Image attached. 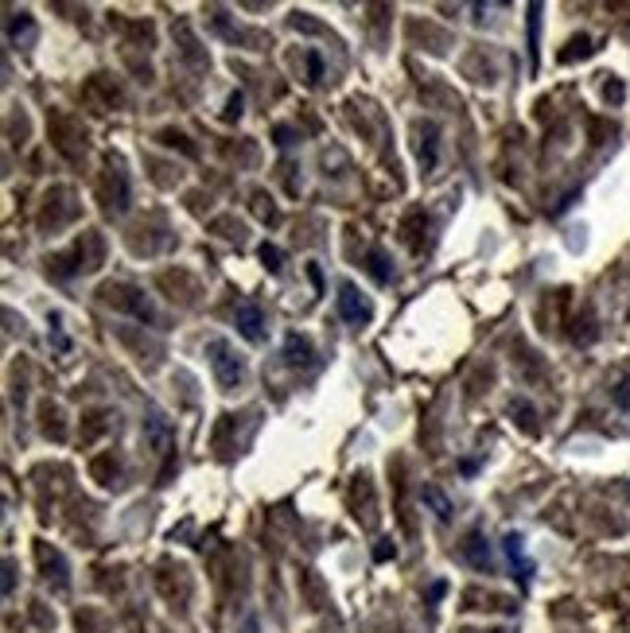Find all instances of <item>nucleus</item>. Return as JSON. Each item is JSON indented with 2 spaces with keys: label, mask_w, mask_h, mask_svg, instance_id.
Listing matches in <instances>:
<instances>
[{
  "label": "nucleus",
  "mask_w": 630,
  "mask_h": 633,
  "mask_svg": "<svg viewBox=\"0 0 630 633\" xmlns=\"http://www.w3.org/2000/svg\"><path fill=\"white\" fill-rule=\"evenodd\" d=\"M206 358H210V369H214V381H218L222 389H237V385L245 381V361L226 338H210Z\"/></svg>",
  "instance_id": "f257e3e1"
},
{
  "label": "nucleus",
  "mask_w": 630,
  "mask_h": 633,
  "mask_svg": "<svg viewBox=\"0 0 630 633\" xmlns=\"http://www.w3.org/2000/svg\"><path fill=\"white\" fill-rule=\"evenodd\" d=\"M502 552H506V559H510V571H513V579H518V587L525 591L530 579H533V559L525 556V536H521V533H506Z\"/></svg>",
  "instance_id": "f03ea898"
},
{
  "label": "nucleus",
  "mask_w": 630,
  "mask_h": 633,
  "mask_svg": "<svg viewBox=\"0 0 630 633\" xmlns=\"http://www.w3.org/2000/svg\"><path fill=\"white\" fill-rule=\"evenodd\" d=\"M335 303H339V315H343L346 323H366V319H370V307H366V300H362L358 284H350V280L339 284Z\"/></svg>",
  "instance_id": "7ed1b4c3"
},
{
  "label": "nucleus",
  "mask_w": 630,
  "mask_h": 633,
  "mask_svg": "<svg viewBox=\"0 0 630 633\" xmlns=\"http://www.w3.org/2000/svg\"><path fill=\"white\" fill-rule=\"evenodd\" d=\"M463 559H467L475 571H490V564H494V552H490V540H487V533H483V528H471V533H467Z\"/></svg>",
  "instance_id": "20e7f679"
},
{
  "label": "nucleus",
  "mask_w": 630,
  "mask_h": 633,
  "mask_svg": "<svg viewBox=\"0 0 630 633\" xmlns=\"http://www.w3.org/2000/svg\"><path fill=\"white\" fill-rule=\"evenodd\" d=\"M234 323H237V331H242V338H249V342H261V338H265V315H261V307H257L253 300H242V303H237Z\"/></svg>",
  "instance_id": "39448f33"
},
{
  "label": "nucleus",
  "mask_w": 630,
  "mask_h": 633,
  "mask_svg": "<svg viewBox=\"0 0 630 633\" xmlns=\"http://www.w3.org/2000/svg\"><path fill=\"white\" fill-rule=\"evenodd\" d=\"M315 358V350H311V338H303V334H288L284 338V366H308V361Z\"/></svg>",
  "instance_id": "423d86ee"
},
{
  "label": "nucleus",
  "mask_w": 630,
  "mask_h": 633,
  "mask_svg": "<svg viewBox=\"0 0 630 633\" xmlns=\"http://www.w3.org/2000/svg\"><path fill=\"white\" fill-rule=\"evenodd\" d=\"M420 501L436 513V521H452V501H447V493L440 490V486H432V482H424V490H420Z\"/></svg>",
  "instance_id": "0eeeda50"
},
{
  "label": "nucleus",
  "mask_w": 630,
  "mask_h": 633,
  "mask_svg": "<svg viewBox=\"0 0 630 633\" xmlns=\"http://www.w3.org/2000/svg\"><path fill=\"white\" fill-rule=\"evenodd\" d=\"M436 148H440V128L432 125H420V164L424 167H436Z\"/></svg>",
  "instance_id": "6e6552de"
},
{
  "label": "nucleus",
  "mask_w": 630,
  "mask_h": 633,
  "mask_svg": "<svg viewBox=\"0 0 630 633\" xmlns=\"http://www.w3.org/2000/svg\"><path fill=\"white\" fill-rule=\"evenodd\" d=\"M144 427H148V439L156 443V447H164V439H168V420H164L160 412H152Z\"/></svg>",
  "instance_id": "1a4fd4ad"
},
{
  "label": "nucleus",
  "mask_w": 630,
  "mask_h": 633,
  "mask_svg": "<svg viewBox=\"0 0 630 633\" xmlns=\"http://www.w3.org/2000/svg\"><path fill=\"white\" fill-rule=\"evenodd\" d=\"M257 253H261V260H265V268H269V272H280V268H284V253H280L277 245H269V241H265Z\"/></svg>",
  "instance_id": "9d476101"
},
{
  "label": "nucleus",
  "mask_w": 630,
  "mask_h": 633,
  "mask_svg": "<svg viewBox=\"0 0 630 633\" xmlns=\"http://www.w3.org/2000/svg\"><path fill=\"white\" fill-rule=\"evenodd\" d=\"M537 32H541V4H530V59L537 62Z\"/></svg>",
  "instance_id": "9b49d317"
},
{
  "label": "nucleus",
  "mask_w": 630,
  "mask_h": 633,
  "mask_svg": "<svg viewBox=\"0 0 630 633\" xmlns=\"http://www.w3.org/2000/svg\"><path fill=\"white\" fill-rule=\"evenodd\" d=\"M323 78V59L320 51H308V82H320Z\"/></svg>",
  "instance_id": "f8f14e48"
},
{
  "label": "nucleus",
  "mask_w": 630,
  "mask_h": 633,
  "mask_svg": "<svg viewBox=\"0 0 630 633\" xmlns=\"http://www.w3.org/2000/svg\"><path fill=\"white\" fill-rule=\"evenodd\" d=\"M370 272L378 276L381 284H389V268H386V257H381V253H370Z\"/></svg>",
  "instance_id": "ddd939ff"
},
{
  "label": "nucleus",
  "mask_w": 630,
  "mask_h": 633,
  "mask_svg": "<svg viewBox=\"0 0 630 633\" xmlns=\"http://www.w3.org/2000/svg\"><path fill=\"white\" fill-rule=\"evenodd\" d=\"M51 338H55V346L59 350H70V342H67V334L59 331V315H51Z\"/></svg>",
  "instance_id": "4468645a"
},
{
  "label": "nucleus",
  "mask_w": 630,
  "mask_h": 633,
  "mask_svg": "<svg viewBox=\"0 0 630 633\" xmlns=\"http://www.w3.org/2000/svg\"><path fill=\"white\" fill-rule=\"evenodd\" d=\"M615 404H619V408H630V381H622L619 389H615Z\"/></svg>",
  "instance_id": "2eb2a0df"
},
{
  "label": "nucleus",
  "mask_w": 630,
  "mask_h": 633,
  "mask_svg": "<svg viewBox=\"0 0 630 633\" xmlns=\"http://www.w3.org/2000/svg\"><path fill=\"white\" fill-rule=\"evenodd\" d=\"M393 552H397L393 544H389V540H381V544H378V552H374V559H378V564H386V559L393 556Z\"/></svg>",
  "instance_id": "dca6fc26"
},
{
  "label": "nucleus",
  "mask_w": 630,
  "mask_h": 633,
  "mask_svg": "<svg viewBox=\"0 0 630 633\" xmlns=\"http://www.w3.org/2000/svg\"><path fill=\"white\" fill-rule=\"evenodd\" d=\"M226 117L234 121V117H242V93H234V98H230V109H226Z\"/></svg>",
  "instance_id": "f3484780"
},
{
  "label": "nucleus",
  "mask_w": 630,
  "mask_h": 633,
  "mask_svg": "<svg viewBox=\"0 0 630 633\" xmlns=\"http://www.w3.org/2000/svg\"><path fill=\"white\" fill-rule=\"evenodd\" d=\"M444 591H447V583H444V579H436V583H432V591H428V599L440 602V599H444Z\"/></svg>",
  "instance_id": "a211bd4d"
},
{
  "label": "nucleus",
  "mask_w": 630,
  "mask_h": 633,
  "mask_svg": "<svg viewBox=\"0 0 630 633\" xmlns=\"http://www.w3.org/2000/svg\"><path fill=\"white\" fill-rule=\"evenodd\" d=\"M459 474H467V478L479 474V462H475V458H463V462H459Z\"/></svg>",
  "instance_id": "6ab92c4d"
},
{
  "label": "nucleus",
  "mask_w": 630,
  "mask_h": 633,
  "mask_svg": "<svg viewBox=\"0 0 630 633\" xmlns=\"http://www.w3.org/2000/svg\"><path fill=\"white\" fill-rule=\"evenodd\" d=\"M245 633H257V618H249V622H245Z\"/></svg>",
  "instance_id": "aec40b11"
}]
</instances>
